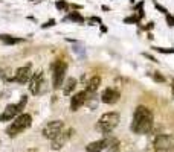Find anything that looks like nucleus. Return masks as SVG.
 Wrapping results in <instances>:
<instances>
[{
	"label": "nucleus",
	"instance_id": "17",
	"mask_svg": "<svg viewBox=\"0 0 174 152\" xmlns=\"http://www.w3.org/2000/svg\"><path fill=\"white\" fill-rule=\"evenodd\" d=\"M66 20H70V21H75V23H84V17L79 14V12L77 11H73V12H70V14L66 17Z\"/></svg>",
	"mask_w": 174,
	"mask_h": 152
},
{
	"label": "nucleus",
	"instance_id": "15",
	"mask_svg": "<svg viewBox=\"0 0 174 152\" xmlns=\"http://www.w3.org/2000/svg\"><path fill=\"white\" fill-rule=\"evenodd\" d=\"M75 87H77V79H75V78H69L67 82L64 81V84H63V93L67 96V95H70V93L75 90Z\"/></svg>",
	"mask_w": 174,
	"mask_h": 152
},
{
	"label": "nucleus",
	"instance_id": "13",
	"mask_svg": "<svg viewBox=\"0 0 174 152\" xmlns=\"http://www.w3.org/2000/svg\"><path fill=\"white\" fill-rule=\"evenodd\" d=\"M104 149H107V140L102 138V140H96L92 141L86 146V152H102Z\"/></svg>",
	"mask_w": 174,
	"mask_h": 152
},
{
	"label": "nucleus",
	"instance_id": "25",
	"mask_svg": "<svg viewBox=\"0 0 174 152\" xmlns=\"http://www.w3.org/2000/svg\"><path fill=\"white\" fill-rule=\"evenodd\" d=\"M165 17H167V21L169 26H174V17H171L169 14H165Z\"/></svg>",
	"mask_w": 174,
	"mask_h": 152
},
{
	"label": "nucleus",
	"instance_id": "24",
	"mask_svg": "<svg viewBox=\"0 0 174 152\" xmlns=\"http://www.w3.org/2000/svg\"><path fill=\"white\" fill-rule=\"evenodd\" d=\"M53 24H55V20H49V21H46L44 24H41V28L46 29V28H51V26H53Z\"/></svg>",
	"mask_w": 174,
	"mask_h": 152
},
{
	"label": "nucleus",
	"instance_id": "3",
	"mask_svg": "<svg viewBox=\"0 0 174 152\" xmlns=\"http://www.w3.org/2000/svg\"><path fill=\"white\" fill-rule=\"evenodd\" d=\"M31 123H32V117H31V114H28V113L19 114V117H15L14 122L8 126L6 134L9 137H15V135H19L20 132L26 131V129L31 126Z\"/></svg>",
	"mask_w": 174,
	"mask_h": 152
},
{
	"label": "nucleus",
	"instance_id": "18",
	"mask_svg": "<svg viewBox=\"0 0 174 152\" xmlns=\"http://www.w3.org/2000/svg\"><path fill=\"white\" fill-rule=\"evenodd\" d=\"M151 49H154V50L159 52V53H174V49H173V47H159V46H153Z\"/></svg>",
	"mask_w": 174,
	"mask_h": 152
},
{
	"label": "nucleus",
	"instance_id": "23",
	"mask_svg": "<svg viewBox=\"0 0 174 152\" xmlns=\"http://www.w3.org/2000/svg\"><path fill=\"white\" fill-rule=\"evenodd\" d=\"M154 6H156V8H157V9H159L160 12H162V14H168V11H167V8H163V6H160V5H159V3H156V2H154Z\"/></svg>",
	"mask_w": 174,
	"mask_h": 152
},
{
	"label": "nucleus",
	"instance_id": "8",
	"mask_svg": "<svg viewBox=\"0 0 174 152\" xmlns=\"http://www.w3.org/2000/svg\"><path fill=\"white\" fill-rule=\"evenodd\" d=\"M72 132H73V129H69V131H63V132H60L58 135L52 140V145H51V149L52 151H58V149H61L64 145H66V141L70 138V135H72Z\"/></svg>",
	"mask_w": 174,
	"mask_h": 152
},
{
	"label": "nucleus",
	"instance_id": "9",
	"mask_svg": "<svg viewBox=\"0 0 174 152\" xmlns=\"http://www.w3.org/2000/svg\"><path fill=\"white\" fill-rule=\"evenodd\" d=\"M119 96H121V93H119L118 90H115V88H105V90L102 91V95H101V100L104 102V104L113 105L119 100Z\"/></svg>",
	"mask_w": 174,
	"mask_h": 152
},
{
	"label": "nucleus",
	"instance_id": "7",
	"mask_svg": "<svg viewBox=\"0 0 174 152\" xmlns=\"http://www.w3.org/2000/svg\"><path fill=\"white\" fill-rule=\"evenodd\" d=\"M171 146H174V137L173 135H157L154 138V147L156 151H165V149H169Z\"/></svg>",
	"mask_w": 174,
	"mask_h": 152
},
{
	"label": "nucleus",
	"instance_id": "16",
	"mask_svg": "<svg viewBox=\"0 0 174 152\" xmlns=\"http://www.w3.org/2000/svg\"><path fill=\"white\" fill-rule=\"evenodd\" d=\"M0 41L5 43V44H17L21 41V38H14L11 35H5V34H0Z\"/></svg>",
	"mask_w": 174,
	"mask_h": 152
},
{
	"label": "nucleus",
	"instance_id": "19",
	"mask_svg": "<svg viewBox=\"0 0 174 152\" xmlns=\"http://www.w3.org/2000/svg\"><path fill=\"white\" fill-rule=\"evenodd\" d=\"M139 15H130V17H127V19H124V23H139Z\"/></svg>",
	"mask_w": 174,
	"mask_h": 152
},
{
	"label": "nucleus",
	"instance_id": "4",
	"mask_svg": "<svg viewBox=\"0 0 174 152\" xmlns=\"http://www.w3.org/2000/svg\"><path fill=\"white\" fill-rule=\"evenodd\" d=\"M66 71H67V64L64 61L58 59L52 64V87L55 90L63 87L66 81Z\"/></svg>",
	"mask_w": 174,
	"mask_h": 152
},
{
	"label": "nucleus",
	"instance_id": "5",
	"mask_svg": "<svg viewBox=\"0 0 174 152\" xmlns=\"http://www.w3.org/2000/svg\"><path fill=\"white\" fill-rule=\"evenodd\" d=\"M64 131V123H63V120H52V122H49L46 123L43 126L41 129V134H43V137H46L49 138V140H53L60 132H63Z\"/></svg>",
	"mask_w": 174,
	"mask_h": 152
},
{
	"label": "nucleus",
	"instance_id": "10",
	"mask_svg": "<svg viewBox=\"0 0 174 152\" xmlns=\"http://www.w3.org/2000/svg\"><path fill=\"white\" fill-rule=\"evenodd\" d=\"M87 102V93L86 91H79L70 97V110L72 111H78L81 106Z\"/></svg>",
	"mask_w": 174,
	"mask_h": 152
},
{
	"label": "nucleus",
	"instance_id": "14",
	"mask_svg": "<svg viewBox=\"0 0 174 152\" xmlns=\"http://www.w3.org/2000/svg\"><path fill=\"white\" fill-rule=\"evenodd\" d=\"M99 84H101V78H99V76H93V78L90 79V81L87 82L86 93H87V95H93V93H95V91L98 90Z\"/></svg>",
	"mask_w": 174,
	"mask_h": 152
},
{
	"label": "nucleus",
	"instance_id": "27",
	"mask_svg": "<svg viewBox=\"0 0 174 152\" xmlns=\"http://www.w3.org/2000/svg\"><path fill=\"white\" fill-rule=\"evenodd\" d=\"M173 93H174V81H173Z\"/></svg>",
	"mask_w": 174,
	"mask_h": 152
},
{
	"label": "nucleus",
	"instance_id": "26",
	"mask_svg": "<svg viewBox=\"0 0 174 152\" xmlns=\"http://www.w3.org/2000/svg\"><path fill=\"white\" fill-rule=\"evenodd\" d=\"M110 152H119V151H118V147H116V146H113V147H110Z\"/></svg>",
	"mask_w": 174,
	"mask_h": 152
},
{
	"label": "nucleus",
	"instance_id": "6",
	"mask_svg": "<svg viewBox=\"0 0 174 152\" xmlns=\"http://www.w3.org/2000/svg\"><path fill=\"white\" fill-rule=\"evenodd\" d=\"M43 84H44L43 71L37 70L32 76H31V79H29V91L32 93L34 96L40 95V91H41V88H43Z\"/></svg>",
	"mask_w": 174,
	"mask_h": 152
},
{
	"label": "nucleus",
	"instance_id": "2",
	"mask_svg": "<svg viewBox=\"0 0 174 152\" xmlns=\"http://www.w3.org/2000/svg\"><path fill=\"white\" fill-rule=\"evenodd\" d=\"M119 122H121V114L118 111H110V113H105L99 117V120L96 123V128H98V131L109 134L118 126Z\"/></svg>",
	"mask_w": 174,
	"mask_h": 152
},
{
	"label": "nucleus",
	"instance_id": "22",
	"mask_svg": "<svg viewBox=\"0 0 174 152\" xmlns=\"http://www.w3.org/2000/svg\"><path fill=\"white\" fill-rule=\"evenodd\" d=\"M57 8L60 11L66 9V8H67V2H66V0H58V2H57Z\"/></svg>",
	"mask_w": 174,
	"mask_h": 152
},
{
	"label": "nucleus",
	"instance_id": "1",
	"mask_svg": "<svg viewBox=\"0 0 174 152\" xmlns=\"http://www.w3.org/2000/svg\"><path fill=\"white\" fill-rule=\"evenodd\" d=\"M153 128V113L150 108L144 105H139L135 110L131 122V131L136 134H147Z\"/></svg>",
	"mask_w": 174,
	"mask_h": 152
},
{
	"label": "nucleus",
	"instance_id": "12",
	"mask_svg": "<svg viewBox=\"0 0 174 152\" xmlns=\"http://www.w3.org/2000/svg\"><path fill=\"white\" fill-rule=\"evenodd\" d=\"M17 114H19V108H17V105H14V104L8 105L5 108V111L0 114V122H8V120L15 119Z\"/></svg>",
	"mask_w": 174,
	"mask_h": 152
},
{
	"label": "nucleus",
	"instance_id": "21",
	"mask_svg": "<svg viewBox=\"0 0 174 152\" xmlns=\"http://www.w3.org/2000/svg\"><path fill=\"white\" fill-rule=\"evenodd\" d=\"M26 102H28V97H26V96H21V100H20V104H17V108H19V113H20V111L25 108Z\"/></svg>",
	"mask_w": 174,
	"mask_h": 152
},
{
	"label": "nucleus",
	"instance_id": "11",
	"mask_svg": "<svg viewBox=\"0 0 174 152\" xmlns=\"http://www.w3.org/2000/svg\"><path fill=\"white\" fill-rule=\"evenodd\" d=\"M31 76H32V75H31V65H29V64H26V65L20 67V69L15 71L14 81H15V82H19V84H26V82H29Z\"/></svg>",
	"mask_w": 174,
	"mask_h": 152
},
{
	"label": "nucleus",
	"instance_id": "20",
	"mask_svg": "<svg viewBox=\"0 0 174 152\" xmlns=\"http://www.w3.org/2000/svg\"><path fill=\"white\" fill-rule=\"evenodd\" d=\"M153 79H154L156 82H160V84L165 82V76H162L159 71H154V73H153Z\"/></svg>",
	"mask_w": 174,
	"mask_h": 152
}]
</instances>
